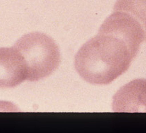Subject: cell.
<instances>
[{"mask_svg":"<svg viewBox=\"0 0 146 133\" xmlns=\"http://www.w3.org/2000/svg\"><path fill=\"white\" fill-rule=\"evenodd\" d=\"M138 52L124 38L99 30L78 50L74 65L89 83L108 85L129 69Z\"/></svg>","mask_w":146,"mask_h":133,"instance_id":"1","label":"cell"},{"mask_svg":"<svg viewBox=\"0 0 146 133\" xmlns=\"http://www.w3.org/2000/svg\"><path fill=\"white\" fill-rule=\"evenodd\" d=\"M14 47L23 57L27 66V80L32 82L47 78L60 63L59 48L45 33L33 32L19 38Z\"/></svg>","mask_w":146,"mask_h":133,"instance_id":"2","label":"cell"},{"mask_svg":"<svg viewBox=\"0 0 146 133\" xmlns=\"http://www.w3.org/2000/svg\"><path fill=\"white\" fill-rule=\"evenodd\" d=\"M112 108L115 112H146V79L123 85L113 96Z\"/></svg>","mask_w":146,"mask_h":133,"instance_id":"4","label":"cell"},{"mask_svg":"<svg viewBox=\"0 0 146 133\" xmlns=\"http://www.w3.org/2000/svg\"><path fill=\"white\" fill-rule=\"evenodd\" d=\"M23 57L14 47L0 48V88H15L27 80Z\"/></svg>","mask_w":146,"mask_h":133,"instance_id":"5","label":"cell"},{"mask_svg":"<svg viewBox=\"0 0 146 133\" xmlns=\"http://www.w3.org/2000/svg\"><path fill=\"white\" fill-rule=\"evenodd\" d=\"M99 30L119 35L139 51L146 41V0H117Z\"/></svg>","mask_w":146,"mask_h":133,"instance_id":"3","label":"cell"}]
</instances>
